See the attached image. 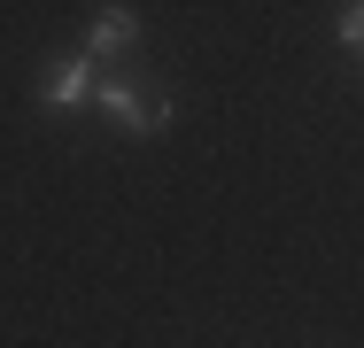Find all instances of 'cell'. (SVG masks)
<instances>
[{
  "mask_svg": "<svg viewBox=\"0 0 364 348\" xmlns=\"http://www.w3.org/2000/svg\"><path fill=\"white\" fill-rule=\"evenodd\" d=\"M333 47L364 70V0H341V16H333Z\"/></svg>",
  "mask_w": 364,
  "mask_h": 348,
  "instance_id": "4",
  "label": "cell"
},
{
  "mask_svg": "<svg viewBox=\"0 0 364 348\" xmlns=\"http://www.w3.org/2000/svg\"><path fill=\"white\" fill-rule=\"evenodd\" d=\"M132 47H140V8L109 0V8H93V16H85V55H93V62H109V55H132Z\"/></svg>",
  "mask_w": 364,
  "mask_h": 348,
  "instance_id": "3",
  "label": "cell"
},
{
  "mask_svg": "<svg viewBox=\"0 0 364 348\" xmlns=\"http://www.w3.org/2000/svg\"><path fill=\"white\" fill-rule=\"evenodd\" d=\"M93 109H101L109 132H124V139H155V132H171V116H178L155 77H101L93 85Z\"/></svg>",
  "mask_w": 364,
  "mask_h": 348,
  "instance_id": "1",
  "label": "cell"
},
{
  "mask_svg": "<svg viewBox=\"0 0 364 348\" xmlns=\"http://www.w3.org/2000/svg\"><path fill=\"white\" fill-rule=\"evenodd\" d=\"M93 85H101V70L93 55H55V62L39 70V116H77V109H93Z\"/></svg>",
  "mask_w": 364,
  "mask_h": 348,
  "instance_id": "2",
  "label": "cell"
}]
</instances>
